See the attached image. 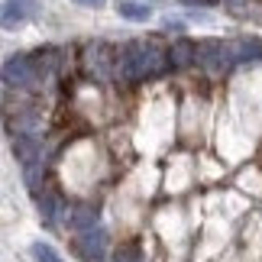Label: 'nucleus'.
<instances>
[{"label":"nucleus","mask_w":262,"mask_h":262,"mask_svg":"<svg viewBox=\"0 0 262 262\" xmlns=\"http://www.w3.org/2000/svg\"><path fill=\"white\" fill-rule=\"evenodd\" d=\"M33 10H36V0H7L4 4V29L19 26Z\"/></svg>","instance_id":"obj_2"},{"label":"nucleus","mask_w":262,"mask_h":262,"mask_svg":"<svg viewBox=\"0 0 262 262\" xmlns=\"http://www.w3.org/2000/svg\"><path fill=\"white\" fill-rule=\"evenodd\" d=\"M117 13H120V19H129V23H146V19L152 16V10L146 4H139V0H120Z\"/></svg>","instance_id":"obj_3"},{"label":"nucleus","mask_w":262,"mask_h":262,"mask_svg":"<svg viewBox=\"0 0 262 262\" xmlns=\"http://www.w3.org/2000/svg\"><path fill=\"white\" fill-rule=\"evenodd\" d=\"M78 7H88V10H100L104 7V0H75Z\"/></svg>","instance_id":"obj_5"},{"label":"nucleus","mask_w":262,"mask_h":262,"mask_svg":"<svg viewBox=\"0 0 262 262\" xmlns=\"http://www.w3.org/2000/svg\"><path fill=\"white\" fill-rule=\"evenodd\" d=\"M104 246H107V236H104L100 227L81 230V236H78V249H81V256L88 262H100V259H104Z\"/></svg>","instance_id":"obj_1"},{"label":"nucleus","mask_w":262,"mask_h":262,"mask_svg":"<svg viewBox=\"0 0 262 262\" xmlns=\"http://www.w3.org/2000/svg\"><path fill=\"white\" fill-rule=\"evenodd\" d=\"M29 253H33L36 262H62V256L55 253V246L52 243H42V239H36V243L29 246Z\"/></svg>","instance_id":"obj_4"}]
</instances>
